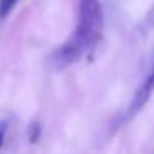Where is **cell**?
<instances>
[{"label": "cell", "instance_id": "6da1fadb", "mask_svg": "<svg viewBox=\"0 0 154 154\" xmlns=\"http://www.w3.org/2000/svg\"><path fill=\"white\" fill-rule=\"evenodd\" d=\"M104 17L101 0H80L75 32L50 57L55 68H65L94 53L103 40Z\"/></svg>", "mask_w": 154, "mask_h": 154}, {"label": "cell", "instance_id": "7a4b0ae2", "mask_svg": "<svg viewBox=\"0 0 154 154\" xmlns=\"http://www.w3.org/2000/svg\"><path fill=\"white\" fill-rule=\"evenodd\" d=\"M152 93H154V68L151 70V73L147 75V78L143 81V85H141V86L137 88V91L134 93L133 100H131V104H129V108H128V118H133L134 114L149 101V98L152 96Z\"/></svg>", "mask_w": 154, "mask_h": 154}, {"label": "cell", "instance_id": "3957f363", "mask_svg": "<svg viewBox=\"0 0 154 154\" xmlns=\"http://www.w3.org/2000/svg\"><path fill=\"white\" fill-rule=\"evenodd\" d=\"M152 28H154V5L149 8V12L146 14L143 23H141V30H144V32H149Z\"/></svg>", "mask_w": 154, "mask_h": 154}, {"label": "cell", "instance_id": "277c9868", "mask_svg": "<svg viewBox=\"0 0 154 154\" xmlns=\"http://www.w3.org/2000/svg\"><path fill=\"white\" fill-rule=\"evenodd\" d=\"M17 2L18 0H0V17H7L14 10Z\"/></svg>", "mask_w": 154, "mask_h": 154}, {"label": "cell", "instance_id": "5b68a950", "mask_svg": "<svg viewBox=\"0 0 154 154\" xmlns=\"http://www.w3.org/2000/svg\"><path fill=\"white\" fill-rule=\"evenodd\" d=\"M5 134H7V121H0V149L4 146Z\"/></svg>", "mask_w": 154, "mask_h": 154}]
</instances>
